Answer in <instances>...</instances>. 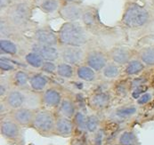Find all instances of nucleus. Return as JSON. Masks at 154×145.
<instances>
[{
	"mask_svg": "<svg viewBox=\"0 0 154 145\" xmlns=\"http://www.w3.org/2000/svg\"><path fill=\"white\" fill-rule=\"evenodd\" d=\"M119 24L130 31L146 30L154 25V7L149 3L141 4L138 0H127Z\"/></svg>",
	"mask_w": 154,
	"mask_h": 145,
	"instance_id": "f257e3e1",
	"label": "nucleus"
},
{
	"mask_svg": "<svg viewBox=\"0 0 154 145\" xmlns=\"http://www.w3.org/2000/svg\"><path fill=\"white\" fill-rule=\"evenodd\" d=\"M35 7L36 5L31 0H14L12 5L1 15H4L18 31L23 33L37 26L32 21Z\"/></svg>",
	"mask_w": 154,
	"mask_h": 145,
	"instance_id": "f03ea898",
	"label": "nucleus"
},
{
	"mask_svg": "<svg viewBox=\"0 0 154 145\" xmlns=\"http://www.w3.org/2000/svg\"><path fill=\"white\" fill-rule=\"evenodd\" d=\"M60 45L84 47L92 40L91 34L80 21L64 22L57 31Z\"/></svg>",
	"mask_w": 154,
	"mask_h": 145,
	"instance_id": "7ed1b4c3",
	"label": "nucleus"
},
{
	"mask_svg": "<svg viewBox=\"0 0 154 145\" xmlns=\"http://www.w3.org/2000/svg\"><path fill=\"white\" fill-rule=\"evenodd\" d=\"M56 118L57 114L54 110L42 107L35 111L31 128L43 137L54 136Z\"/></svg>",
	"mask_w": 154,
	"mask_h": 145,
	"instance_id": "20e7f679",
	"label": "nucleus"
},
{
	"mask_svg": "<svg viewBox=\"0 0 154 145\" xmlns=\"http://www.w3.org/2000/svg\"><path fill=\"white\" fill-rule=\"evenodd\" d=\"M0 134L11 145H25L23 127L8 114L1 117Z\"/></svg>",
	"mask_w": 154,
	"mask_h": 145,
	"instance_id": "39448f33",
	"label": "nucleus"
},
{
	"mask_svg": "<svg viewBox=\"0 0 154 145\" xmlns=\"http://www.w3.org/2000/svg\"><path fill=\"white\" fill-rule=\"evenodd\" d=\"M80 22L93 35L102 34L109 29L101 21L100 14H99V8L96 5H85Z\"/></svg>",
	"mask_w": 154,
	"mask_h": 145,
	"instance_id": "423d86ee",
	"label": "nucleus"
},
{
	"mask_svg": "<svg viewBox=\"0 0 154 145\" xmlns=\"http://www.w3.org/2000/svg\"><path fill=\"white\" fill-rule=\"evenodd\" d=\"M60 60L75 67L85 63L87 50L81 46L59 45Z\"/></svg>",
	"mask_w": 154,
	"mask_h": 145,
	"instance_id": "0eeeda50",
	"label": "nucleus"
},
{
	"mask_svg": "<svg viewBox=\"0 0 154 145\" xmlns=\"http://www.w3.org/2000/svg\"><path fill=\"white\" fill-rule=\"evenodd\" d=\"M32 40L38 44L51 46H59L58 33L55 32L49 25L36 26L33 29Z\"/></svg>",
	"mask_w": 154,
	"mask_h": 145,
	"instance_id": "6e6552de",
	"label": "nucleus"
},
{
	"mask_svg": "<svg viewBox=\"0 0 154 145\" xmlns=\"http://www.w3.org/2000/svg\"><path fill=\"white\" fill-rule=\"evenodd\" d=\"M109 62L108 53L100 48H92L87 51L85 63L97 73L102 72Z\"/></svg>",
	"mask_w": 154,
	"mask_h": 145,
	"instance_id": "1a4fd4ad",
	"label": "nucleus"
},
{
	"mask_svg": "<svg viewBox=\"0 0 154 145\" xmlns=\"http://www.w3.org/2000/svg\"><path fill=\"white\" fill-rule=\"evenodd\" d=\"M85 5L82 3H63L58 15L64 22L80 21Z\"/></svg>",
	"mask_w": 154,
	"mask_h": 145,
	"instance_id": "9d476101",
	"label": "nucleus"
},
{
	"mask_svg": "<svg viewBox=\"0 0 154 145\" xmlns=\"http://www.w3.org/2000/svg\"><path fill=\"white\" fill-rule=\"evenodd\" d=\"M63 96L64 95L60 88L56 86H49L41 93L42 107L54 111L60 106Z\"/></svg>",
	"mask_w": 154,
	"mask_h": 145,
	"instance_id": "9b49d317",
	"label": "nucleus"
},
{
	"mask_svg": "<svg viewBox=\"0 0 154 145\" xmlns=\"http://www.w3.org/2000/svg\"><path fill=\"white\" fill-rule=\"evenodd\" d=\"M112 96L108 91H96L88 98V105L95 112H101L110 107Z\"/></svg>",
	"mask_w": 154,
	"mask_h": 145,
	"instance_id": "f8f14e48",
	"label": "nucleus"
},
{
	"mask_svg": "<svg viewBox=\"0 0 154 145\" xmlns=\"http://www.w3.org/2000/svg\"><path fill=\"white\" fill-rule=\"evenodd\" d=\"M108 53L110 62L119 66H125L134 58L133 50L127 45H115Z\"/></svg>",
	"mask_w": 154,
	"mask_h": 145,
	"instance_id": "ddd939ff",
	"label": "nucleus"
},
{
	"mask_svg": "<svg viewBox=\"0 0 154 145\" xmlns=\"http://www.w3.org/2000/svg\"><path fill=\"white\" fill-rule=\"evenodd\" d=\"M29 51L36 52L39 54L45 61L56 62L60 60V49L59 46L45 45L33 41L29 45Z\"/></svg>",
	"mask_w": 154,
	"mask_h": 145,
	"instance_id": "4468645a",
	"label": "nucleus"
},
{
	"mask_svg": "<svg viewBox=\"0 0 154 145\" xmlns=\"http://www.w3.org/2000/svg\"><path fill=\"white\" fill-rule=\"evenodd\" d=\"M35 111L36 110L29 109L27 107H22L12 110L9 115L15 122H17L23 128H29L32 126Z\"/></svg>",
	"mask_w": 154,
	"mask_h": 145,
	"instance_id": "2eb2a0df",
	"label": "nucleus"
},
{
	"mask_svg": "<svg viewBox=\"0 0 154 145\" xmlns=\"http://www.w3.org/2000/svg\"><path fill=\"white\" fill-rule=\"evenodd\" d=\"M75 134V126L72 119H69L66 117L57 115L55 128H54V135L69 138Z\"/></svg>",
	"mask_w": 154,
	"mask_h": 145,
	"instance_id": "dca6fc26",
	"label": "nucleus"
},
{
	"mask_svg": "<svg viewBox=\"0 0 154 145\" xmlns=\"http://www.w3.org/2000/svg\"><path fill=\"white\" fill-rule=\"evenodd\" d=\"M138 112L137 104H125L117 107L110 114V118L119 122H124L131 119Z\"/></svg>",
	"mask_w": 154,
	"mask_h": 145,
	"instance_id": "f3484780",
	"label": "nucleus"
},
{
	"mask_svg": "<svg viewBox=\"0 0 154 145\" xmlns=\"http://www.w3.org/2000/svg\"><path fill=\"white\" fill-rule=\"evenodd\" d=\"M1 100H3L5 103L11 111L14 110L24 107V103H25L24 90L16 88V87H13L10 90V92L6 94V96Z\"/></svg>",
	"mask_w": 154,
	"mask_h": 145,
	"instance_id": "a211bd4d",
	"label": "nucleus"
},
{
	"mask_svg": "<svg viewBox=\"0 0 154 145\" xmlns=\"http://www.w3.org/2000/svg\"><path fill=\"white\" fill-rule=\"evenodd\" d=\"M50 79L46 74L43 72H34L30 74L29 78V89L36 93H43L45 90L49 87Z\"/></svg>",
	"mask_w": 154,
	"mask_h": 145,
	"instance_id": "6ab92c4d",
	"label": "nucleus"
},
{
	"mask_svg": "<svg viewBox=\"0 0 154 145\" xmlns=\"http://www.w3.org/2000/svg\"><path fill=\"white\" fill-rule=\"evenodd\" d=\"M57 115L66 117L69 119H73L76 112L78 111L77 104L74 102V100L70 96H63V101L58 107Z\"/></svg>",
	"mask_w": 154,
	"mask_h": 145,
	"instance_id": "aec40b11",
	"label": "nucleus"
},
{
	"mask_svg": "<svg viewBox=\"0 0 154 145\" xmlns=\"http://www.w3.org/2000/svg\"><path fill=\"white\" fill-rule=\"evenodd\" d=\"M29 78H30V74L27 70L17 69L13 72L10 80L14 87L22 90H26V89H29Z\"/></svg>",
	"mask_w": 154,
	"mask_h": 145,
	"instance_id": "412c9836",
	"label": "nucleus"
},
{
	"mask_svg": "<svg viewBox=\"0 0 154 145\" xmlns=\"http://www.w3.org/2000/svg\"><path fill=\"white\" fill-rule=\"evenodd\" d=\"M63 3V0H40L36 5V7H38L45 14L54 15L55 14H58Z\"/></svg>",
	"mask_w": 154,
	"mask_h": 145,
	"instance_id": "4be33fe9",
	"label": "nucleus"
},
{
	"mask_svg": "<svg viewBox=\"0 0 154 145\" xmlns=\"http://www.w3.org/2000/svg\"><path fill=\"white\" fill-rule=\"evenodd\" d=\"M0 52L3 55H7L10 57L16 56L20 52V46L18 43L14 39H0Z\"/></svg>",
	"mask_w": 154,
	"mask_h": 145,
	"instance_id": "5701e85b",
	"label": "nucleus"
},
{
	"mask_svg": "<svg viewBox=\"0 0 154 145\" xmlns=\"http://www.w3.org/2000/svg\"><path fill=\"white\" fill-rule=\"evenodd\" d=\"M76 77L81 81L92 83L97 79V72L86 63H83L76 67Z\"/></svg>",
	"mask_w": 154,
	"mask_h": 145,
	"instance_id": "b1692460",
	"label": "nucleus"
},
{
	"mask_svg": "<svg viewBox=\"0 0 154 145\" xmlns=\"http://www.w3.org/2000/svg\"><path fill=\"white\" fill-rule=\"evenodd\" d=\"M115 145H141V143L134 131L127 129L119 134L115 140Z\"/></svg>",
	"mask_w": 154,
	"mask_h": 145,
	"instance_id": "393cba45",
	"label": "nucleus"
},
{
	"mask_svg": "<svg viewBox=\"0 0 154 145\" xmlns=\"http://www.w3.org/2000/svg\"><path fill=\"white\" fill-rule=\"evenodd\" d=\"M0 34H1V38L14 39L18 38L22 33L18 31L4 15H1V18H0Z\"/></svg>",
	"mask_w": 154,
	"mask_h": 145,
	"instance_id": "a878e982",
	"label": "nucleus"
},
{
	"mask_svg": "<svg viewBox=\"0 0 154 145\" xmlns=\"http://www.w3.org/2000/svg\"><path fill=\"white\" fill-rule=\"evenodd\" d=\"M124 74L128 77H136L141 75L146 69V66L143 64L138 57L133 58L127 65L124 66Z\"/></svg>",
	"mask_w": 154,
	"mask_h": 145,
	"instance_id": "bb28decb",
	"label": "nucleus"
},
{
	"mask_svg": "<svg viewBox=\"0 0 154 145\" xmlns=\"http://www.w3.org/2000/svg\"><path fill=\"white\" fill-rule=\"evenodd\" d=\"M25 93V103L24 107L29 109L37 110L42 108V102H41V94L36 93L30 89L24 90Z\"/></svg>",
	"mask_w": 154,
	"mask_h": 145,
	"instance_id": "cd10ccee",
	"label": "nucleus"
},
{
	"mask_svg": "<svg viewBox=\"0 0 154 145\" xmlns=\"http://www.w3.org/2000/svg\"><path fill=\"white\" fill-rule=\"evenodd\" d=\"M137 57L146 67H154V45H147L137 52Z\"/></svg>",
	"mask_w": 154,
	"mask_h": 145,
	"instance_id": "c85d7f7f",
	"label": "nucleus"
},
{
	"mask_svg": "<svg viewBox=\"0 0 154 145\" xmlns=\"http://www.w3.org/2000/svg\"><path fill=\"white\" fill-rule=\"evenodd\" d=\"M56 76L63 79H72L76 77V67L64 62L57 63Z\"/></svg>",
	"mask_w": 154,
	"mask_h": 145,
	"instance_id": "c756f323",
	"label": "nucleus"
},
{
	"mask_svg": "<svg viewBox=\"0 0 154 145\" xmlns=\"http://www.w3.org/2000/svg\"><path fill=\"white\" fill-rule=\"evenodd\" d=\"M87 118L85 112L78 110L75 116L73 117V123L75 126V134H79V135H82L87 133Z\"/></svg>",
	"mask_w": 154,
	"mask_h": 145,
	"instance_id": "7c9ffc66",
	"label": "nucleus"
},
{
	"mask_svg": "<svg viewBox=\"0 0 154 145\" xmlns=\"http://www.w3.org/2000/svg\"><path fill=\"white\" fill-rule=\"evenodd\" d=\"M24 62L29 67L40 70L41 67L44 64L45 60L39 54L33 52V51H29L25 54Z\"/></svg>",
	"mask_w": 154,
	"mask_h": 145,
	"instance_id": "2f4dec72",
	"label": "nucleus"
},
{
	"mask_svg": "<svg viewBox=\"0 0 154 145\" xmlns=\"http://www.w3.org/2000/svg\"><path fill=\"white\" fill-rule=\"evenodd\" d=\"M132 83L128 80H121L115 83L113 86V93L119 98H125L131 94Z\"/></svg>",
	"mask_w": 154,
	"mask_h": 145,
	"instance_id": "473e14b6",
	"label": "nucleus"
},
{
	"mask_svg": "<svg viewBox=\"0 0 154 145\" xmlns=\"http://www.w3.org/2000/svg\"><path fill=\"white\" fill-rule=\"evenodd\" d=\"M102 75L105 79L113 80L119 78L121 75V69L120 66L112 62H109L108 64L104 67V69L102 70Z\"/></svg>",
	"mask_w": 154,
	"mask_h": 145,
	"instance_id": "72a5a7b5",
	"label": "nucleus"
},
{
	"mask_svg": "<svg viewBox=\"0 0 154 145\" xmlns=\"http://www.w3.org/2000/svg\"><path fill=\"white\" fill-rule=\"evenodd\" d=\"M102 120L98 114L92 113L88 115L87 118V134H94L95 132H97L102 126Z\"/></svg>",
	"mask_w": 154,
	"mask_h": 145,
	"instance_id": "f704fd0d",
	"label": "nucleus"
},
{
	"mask_svg": "<svg viewBox=\"0 0 154 145\" xmlns=\"http://www.w3.org/2000/svg\"><path fill=\"white\" fill-rule=\"evenodd\" d=\"M0 69L3 72H14L18 69V63L5 56L0 58Z\"/></svg>",
	"mask_w": 154,
	"mask_h": 145,
	"instance_id": "c9c22d12",
	"label": "nucleus"
},
{
	"mask_svg": "<svg viewBox=\"0 0 154 145\" xmlns=\"http://www.w3.org/2000/svg\"><path fill=\"white\" fill-rule=\"evenodd\" d=\"M106 139L105 130L101 127L97 132L92 134V145H103Z\"/></svg>",
	"mask_w": 154,
	"mask_h": 145,
	"instance_id": "e433bc0d",
	"label": "nucleus"
},
{
	"mask_svg": "<svg viewBox=\"0 0 154 145\" xmlns=\"http://www.w3.org/2000/svg\"><path fill=\"white\" fill-rule=\"evenodd\" d=\"M40 71L46 75H56L57 63L51 61H45L43 66L40 69Z\"/></svg>",
	"mask_w": 154,
	"mask_h": 145,
	"instance_id": "4c0bfd02",
	"label": "nucleus"
},
{
	"mask_svg": "<svg viewBox=\"0 0 154 145\" xmlns=\"http://www.w3.org/2000/svg\"><path fill=\"white\" fill-rule=\"evenodd\" d=\"M13 87L14 86L12 85L10 79H7L5 78H3V79L1 78V82H0V97H1V99H4Z\"/></svg>",
	"mask_w": 154,
	"mask_h": 145,
	"instance_id": "58836bf2",
	"label": "nucleus"
},
{
	"mask_svg": "<svg viewBox=\"0 0 154 145\" xmlns=\"http://www.w3.org/2000/svg\"><path fill=\"white\" fill-rule=\"evenodd\" d=\"M148 90V86L146 85H138L136 87H134L131 91V96L136 101L142 94H143L144 93H146Z\"/></svg>",
	"mask_w": 154,
	"mask_h": 145,
	"instance_id": "ea45409f",
	"label": "nucleus"
},
{
	"mask_svg": "<svg viewBox=\"0 0 154 145\" xmlns=\"http://www.w3.org/2000/svg\"><path fill=\"white\" fill-rule=\"evenodd\" d=\"M153 98V94L150 92H146L143 94H142L137 100H136V104L138 106H143L148 104Z\"/></svg>",
	"mask_w": 154,
	"mask_h": 145,
	"instance_id": "a19ab883",
	"label": "nucleus"
},
{
	"mask_svg": "<svg viewBox=\"0 0 154 145\" xmlns=\"http://www.w3.org/2000/svg\"><path fill=\"white\" fill-rule=\"evenodd\" d=\"M14 3V0H0V10L1 14L5 12Z\"/></svg>",
	"mask_w": 154,
	"mask_h": 145,
	"instance_id": "79ce46f5",
	"label": "nucleus"
},
{
	"mask_svg": "<svg viewBox=\"0 0 154 145\" xmlns=\"http://www.w3.org/2000/svg\"><path fill=\"white\" fill-rule=\"evenodd\" d=\"M83 0H63L64 3H82Z\"/></svg>",
	"mask_w": 154,
	"mask_h": 145,
	"instance_id": "37998d69",
	"label": "nucleus"
},
{
	"mask_svg": "<svg viewBox=\"0 0 154 145\" xmlns=\"http://www.w3.org/2000/svg\"><path fill=\"white\" fill-rule=\"evenodd\" d=\"M72 145H85V144H84V143H82L81 141H78V142H76V143H75L74 144L72 143Z\"/></svg>",
	"mask_w": 154,
	"mask_h": 145,
	"instance_id": "c03bdc74",
	"label": "nucleus"
},
{
	"mask_svg": "<svg viewBox=\"0 0 154 145\" xmlns=\"http://www.w3.org/2000/svg\"><path fill=\"white\" fill-rule=\"evenodd\" d=\"M148 3H149L152 7H154V0H148Z\"/></svg>",
	"mask_w": 154,
	"mask_h": 145,
	"instance_id": "a18cd8bd",
	"label": "nucleus"
},
{
	"mask_svg": "<svg viewBox=\"0 0 154 145\" xmlns=\"http://www.w3.org/2000/svg\"><path fill=\"white\" fill-rule=\"evenodd\" d=\"M31 1H32V2H33V3H34L35 5H37V4H38V2H39L40 0H31Z\"/></svg>",
	"mask_w": 154,
	"mask_h": 145,
	"instance_id": "49530a36",
	"label": "nucleus"
},
{
	"mask_svg": "<svg viewBox=\"0 0 154 145\" xmlns=\"http://www.w3.org/2000/svg\"><path fill=\"white\" fill-rule=\"evenodd\" d=\"M29 145H35V144H33V143H29Z\"/></svg>",
	"mask_w": 154,
	"mask_h": 145,
	"instance_id": "de8ad7c7",
	"label": "nucleus"
}]
</instances>
